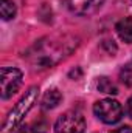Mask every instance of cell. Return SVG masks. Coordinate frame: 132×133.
<instances>
[{
	"label": "cell",
	"instance_id": "1",
	"mask_svg": "<svg viewBox=\"0 0 132 133\" xmlns=\"http://www.w3.org/2000/svg\"><path fill=\"white\" fill-rule=\"evenodd\" d=\"M78 39L68 34L47 36L34 42V45L23 54L27 61L37 70L51 68L59 64L78 46Z\"/></svg>",
	"mask_w": 132,
	"mask_h": 133
},
{
	"label": "cell",
	"instance_id": "2",
	"mask_svg": "<svg viewBox=\"0 0 132 133\" xmlns=\"http://www.w3.org/2000/svg\"><path fill=\"white\" fill-rule=\"evenodd\" d=\"M39 98V88L37 87H30L25 95L19 99V102L14 105V108L8 113L5 122H3V132H13L14 129L19 127V124L23 121V118L30 113V110L34 107Z\"/></svg>",
	"mask_w": 132,
	"mask_h": 133
},
{
	"label": "cell",
	"instance_id": "3",
	"mask_svg": "<svg viewBox=\"0 0 132 133\" xmlns=\"http://www.w3.org/2000/svg\"><path fill=\"white\" fill-rule=\"evenodd\" d=\"M93 113L104 124H117L123 118V107L115 99H101L95 102Z\"/></svg>",
	"mask_w": 132,
	"mask_h": 133
},
{
	"label": "cell",
	"instance_id": "4",
	"mask_svg": "<svg viewBox=\"0 0 132 133\" xmlns=\"http://www.w3.org/2000/svg\"><path fill=\"white\" fill-rule=\"evenodd\" d=\"M0 74H2V99H9L22 87L23 74L19 68L14 66H3Z\"/></svg>",
	"mask_w": 132,
	"mask_h": 133
},
{
	"label": "cell",
	"instance_id": "5",
	"mask_svg": "<svg viewBox=\"0 0 132 133\" xmlns=\"http://www.w3.org/2000/svg\"><path fill=\"white\" fill-rule=\"evenodd\" d=\"M86 121L78 111H65L55 124V133H84Z\"/></svg>",
	"mask_w": 132,
	"mask_h": 133
},
{
	"label": "cell",
	"instance_id": "6",
	"mask_svg": "<svg viewBox=\"0 0 132 133\" xmlns=\"http://www.w3.org/2000/svg\"><path fill=\"white\" fill-rule=\"evenodd\" d=\"M104 0H68V8L78 16H90L103 6Z\"/></svg>",
	"mask_w": 132,
	"mask_h": 133
},
{
	"label": "cell",
	"instance_id": "7",
	"mask_svg": "<svg viewBox=\"0 0 132 133\" xmlns=\"http://www.w3.org/2000/svg\"><path fill=\"white\" fill-rule=\"evenodd\" d=\"M115 30H117V33H118L121 40H124L126 43H132V17L121 19L117 23Z\"/></svg>",
	"mask_w": 132,
	"mask_h": 133
},
{
	"label": "cell",
	"instance_id": "8",
	"mask_svg": "<svg viewBox=\"0 0 132 133\" xmlns=\"http://www.w3.org/2000/svg\"><path fill=\"white\" fill-rule=\"evenodd\" d=\"M61 101H62L61 91L56 90V88H51V90H48L44 95V98H42V107L45 110H51V108H56L61 104Z\"/></svg>",
	"mask_w": 132,
	"mask_h": 133
},
{
	"label": "cell",
	"instance_id": "9",
	"mask_svg": "<svg viewBox=\"0 0 132 133\" xmlns=\"http://www.w3.org/2000/svg\"><path fill=\"white\" fill-rule=\"evenodd\" d=\"M0 12H2V19L3 20L14 19V16H16V5H14V2L13 0H2Z\"/></svg>",
	"mask_w": 132,
	"mask_h": 133
},
{
	"label": "cell",
	"instance_id": "10",
	"mask_svg": "<svg viewBox=\"0 0 132 133\" xmlns=\"http://www.w3.org/2000/svg\"><path fill=\"white\" fill-rule=\"evenodd\" d=\"M98 91L106 93V95H117L118 88L109 77H101L98 81Z\"/></svg>",
	"mask_w": 132,
	"mask_h": 133
},
{
	"label": "cell",
	"instance_id": "11",
	"mask_svg": "<svg viewBox=\"0 0 132 133\" xmlns=\"http://www.w3.org/2000/svg\"><path fill=\"white\" fill-rule=\"evenodd\" d=\"M120 79H121V82H123L124 85L132 87V66L131 65H126V66L121 68V71H120Z\"/></svg>",
	"mask_w": 132,
	"mask_h": 133
},
{
	"label": "cell",
	"instance_id": "12",
	"mask_svg": "<svg viewBox=\"0 0 132 133\" xmlns=\"http://www.w3.org/2000/svg\"><path fill=\"white\" fill-rule=\"evenodd\" d=\"M11 133H44L40 130V127L36 124V127H31V125H20L17 129H14Z\"/></svg>",
	"mask_w": 132,
	"mask_h": 133
},
{
	"label": "cell",
	"instance_id": "13",
	"mask_svg": "<svg viewBox=\"0 0 132 133\" xmlns=\"http://www.w3.org/2000/svg\"><path fill=\"white\" fill-rule=\"evenodd\" d=\"M110 133H132V127L124 125V127H120V129H117V130H112Z\"/></svg>",
	"mask_w": 132,
	"mask_h": 133
},
{
	"label": "cell",
	"instance_id": "14",
	"mask_svg": "<svg viewBox=\"0 0 132 133\" xmlns=\"http://www.w3.org/2000/svg\"><path fill=\"white\" fill-rule=\"evenodd\" d=\"M128 115L132 118V96L129 98V101H128Z\"/></svg>",
	"mask_w": 132,
	"mask_h": 133
}]
</instances>
